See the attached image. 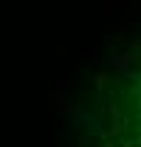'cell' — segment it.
Masks as SVG:
<instances>
[{
  "mask_svg": "<svg viewBox=\"0 0 141 147\" xmlns=\"http://www.w3.org/2000/svg\"><path fill=\"white\" fill-rule=\"evenodd\" d=\"M85 147H141V34L110 48L93 74Z\"/></svg>",
  "mask_w": 141,
  "mask_h": 147,
  "instance_id": "6da1fadb",
  "label": "cell"
}]
</instances>
